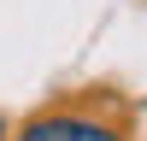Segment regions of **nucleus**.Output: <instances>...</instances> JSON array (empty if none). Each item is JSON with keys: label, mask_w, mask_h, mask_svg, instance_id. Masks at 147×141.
Here are the masks:
<instances>
[{"label": "nucleus", "mask_w": 147, "mask_h": 141, "mask_svg": "<svg viewBox=\"0 0 147 141\" xmlns=\"http://www.w3.org/2000/svg\"><path fill=\"white\" fill-rule=\"evenodd\" d=\"M18 141H124V135L94 124V117H77V112H47V117H30L18 129Z\"/></svg>", "instance_id": "nucleus-1"}, {"label": "nucleus", "mask_w": 147, "mask_h": 141, "mask_svg": "<svg viewBox=\"0 0 147 141\" xmlns=\"http://www.w3.org/2000/svg\"><path fill=\"white\" fill-rule=\"evenodd\" d=\"M0 141H6V117H0Z\"/></svg>", "instance_id": "nucleus-2"}]
</instances>
